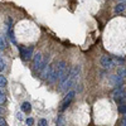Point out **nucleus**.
<instances>
[{
	"label": "nucleus",
	"instance_id": "13",
	"mask_svg": "<svg viewBox=\"0 0 126 126\" xmlns=\"http://www.w3.org/2000/svg\"><path fill=\"white\" fill-rule=\"evenodd\" d=\"M117 76L125 78V77H126V68H122V67L117 68Z\"/></svg>",
	"mask_w": 126,
	"mask_h": 126
},
{
	"label": "nucleus",
	"instance_id": "18",
	"mask_svg": "<svg viewBox=\"0 0 126 126\" xmlns=\"http://www.w3.org/2000/svg\"><path fill=\"white\" fill-rule=\"evenodd\" d=\"M38 126H48V121L46 119H40L38 121Z\"/></svg>",
	"mask_w": 126,
	"mask_h": 126
},
{
	"label": "nucleus",
	"instance_id": "17",
	"mask_svg": "<svg viewBox=\"0 0 126 126\" xmlns=\"http://www.w3.org/2000/svg\"><path fill=\"white\" fill-rule=\"evenodd\" d=\"M119 112L126 115V103L125 105H119Z\"/></svg>",
	"mask_w": 126,
	"mask_h": 126
},
{
	"label": "nucleus",
	"instance_id": "8",
	"mask_svg": "<svg viewBox=\"0 0 126 126\" xmlns=\"http://www.w3.org/2000/svg\"><path fill=\"white\" fill-rule=\"evenodd\" d=\"M110 82H111V85H113L115 87H117V86H121L122 85V77H120V76H112L111 78H110Z\"/></svg>",
	"mask_w": 126,
	"mask_h": 126
},
{
	"label": "nucleus",
	"instance_id": "2",
	"mask_svg": "<svg viewBox=\"0 0 126 126\" xmlns=\"http://www.w3.org/2000/svg\"><path fill=\"white\" fill-rule=\"evenodd\" d=\"M47 67V59L43 58V56H42V53H35L34 58H33V68L34 71L37 72H42L44 68Z\"/></svg>",
	"mask_w": 126,
	"mask_h": 126
},
{
	"label": "nucleus",
	"instance_id": "15",
	"mask_svg": "<svg viewBox=\"0 0 126 126\" xmlns=\"http://www.w3.org/2000/svg\"><path fill=\"white\" fill-rule=\"evenodd\" d=\"M5 67H6V63H5L4 58L0 56V72H3V71L5 69Z\"/></svg>",
	"mask_w": 126,
	"mask_h": 126
},
{
	"label": "nucleus",
	"instance_id": "6",
	"mask_svg": "<svg viewBox=\"0 0 126 126\" xmlns=\"http://www.w3.org/2000/svg\"><path fill=\"white\" fill-rule=\"evenodd\" d=\"M75 94H76L75 91H68V92H67V94L64 96V98H63V102H62V107H61L62 111H64V110L69 106V105H71L72 100L75 98Z\"/></svg>",
	"mask_w": 126,
	"mask_h": 126
},
{
	"label": "nucleus",
	"instance_id": "9",
	"mask_svg": "<svg viewBox=\"0 0 126 126\" xmlns=\"http://www.w3.org/2000/svg\"><path fill=\"white\" fill-rule=\"evenodd\" d=\"M124 92H125V88L122 87V85H121V86H117L116 88L112 91V97H113V100H115V98H117L120 94L124 93Z\"/></svg>",
	"mask_w": 126,
	"mask_h": 126
},
{
	"label": "nucleus",
	"instance_id": "20",
	"mask_svg": "<svg viewBox=\"0 0 126 126\" xmlns=\"http://www.w3.org/2000/svg\"><path fill=\"white\" fill-rule=\"evenodd\" d=\"M25 122H27L28 126H33V125H34V120H33V117H28V119L25 120Z\"/></svg>",
	"mask_w": 126,
	"mask_h": 126
},
{
	"label": "nucleus",
	"instance_id": "26",
	"mask_svg": "<svg viewBox=\"0 0 126 126\" xmlns=\"http://www.w3.org/2000/svg\"><path fill=\"white\" fill-rule=\"evenodd\" d=\"M1 113H3V110H1V109H0V115H1Z\"/></svg>",
	"mask_w": 126,
	"mask_h": 126
},
{
	"label": "nucleus",
	"instance_id": "4",
	"mask_svg": "<svg viewBox=\"0 0 126 126\" xmlns=\"http://www.w3.org/2000/svg\"><path fill=\"white\" fill-rule=\"evenodd\" d=\"M19 53L23 61H28L33 56V48L32 47H24V46H19Z\"/></svg>",
	"mask_w": 126,
	"mask_h": 126
},
{
	"label": "nucleus",
	"instance_id": "19",
	"mask_svg": "<svg viewBox=\"0 0 126 126\" xmlns=\"http://www.w3.org/2000/svg\"><path fill=\"white\" fill-rule=\"evenodd\" d=\"M6 85V78L4 76H0V87H4Z\"/></svg>",
	"mask_w": 126,
	"mask_h": 126
},
{
	"label": "nucleus",
	"instance_id": "12",
	"mask_svg": "<svg viewBox=\"0 0 126 126\" xmlns=\"http://www.w3.org/2000/svg\"><path fill=\"white\" fill-rule=\"evenodd\" d=\"M22 111L23 112H30L32 111V105L29 103V102H23L22 103Z\"/></svg>",
	"mask_w": 126,
	"mask_h": 126
},
{
	"label": "nucleus",
	"instance_id": "11",
	"mask_svg": "<svg viewBox=\"0 0 126 126\" xmlns=\"http://www.w3.org/2000/svg\"><path fill=\"white\" fill-rule=\"evenodd\" d=\"M126 9V4L125 3H120V4H117L116 6H115V13H122L124 10Z\"/></svg>",
	"mask_w": 126,
	"mask_h": 126
},
{
	"label": "nucleus",
	"instance_id": "22",
	"mask_svg": "<svg viewBox=\"0 0 126 126\" xmlns=\"http://www.w3.org/2000/svg\"><path fill=\"white\" fill-rule=\"evenodd\" d=\"M0 126H8L6 122H5V119L1 117V115H0Z\"/></svg>",
	"mask_w": 126,
	"mask_h": 126
},
{
	"label": "nucleus",
	"instance_id": "1",
	"mask_svg": "<svg viewBox=\"0 0 126 126\" xmlns=\"http://www.w3.org/2000/svg\"><path fill=\"white\" fill-rule=\"evenodd\" d=\"M79 73H81V68L78 66L73 67L71 71L67 69V72L59 79V82H61V90L62 91H68V88H72L77 83V81L79 78Z\"/></svg>",
	"mask_w": 126,
	"mask_h": 126
},
{
	"label": "nucleus",
	"instance_id": "3",
	"mask_svg": "<svg viewBox=\"0 0 126 126\" xmlns=\"http://www.w3.org/2000/svg\"><path fill=\"white\" fill-rule=\"evenodd\" d=\"M6 35L14 46H18L16 40H15V35H14V30H13V19L10 16H8L6 19Z\"/></svg>",
	"mask_w": 126,
	"mask_h": 126
},
{
	"label": "nucleus",
	"instance_id": "24",
	"mask_svg": "<svg viewBox=\"0 0 126 126\" xmlns=\"http://www.w3.org/2000/svg\"><path fill=\"white\" fill-rule=\"evenodd\" d=\"M122 126H126V116L122 119Z\"/></svg>",
	"mask_w": 126,
	"mask_h": 126
},
{
	"label": "nucleus",
	"instance_id": "27",
	"mask_svg": "<svg viewBox=\"0 0 126 126\" xmlns=\"http://www.w3.org/2000/svg\"><path fill=\"white\" fill-rule=\"evenodd\" d=\"M120 1H125V0H120Z\"/></svg>",
	"mask_w": 126,
	"mask_h": 126
},
{
	"label": "nucleus",
	"instance_id": "23",
	"mask_svg": "<svg viewBox=\"0 0 126 126\" xmlns=\"http://www.w3.org/2000/svg\"><path fill=\"white\" fill-rule=\"evenodd\" d=\"M116 62H117V63H120V64H124V62H125V61H124V59H119V58H117V59H116Z\"/></svg>",
	"mask_w": 126,
	"mask_h": 126
},
{
	"label": "nucleus",
	"instance_id": "5",
	"mask_svg": "<svg viewBox=\"0 0 126 126\" xmlns=\"http://www.w3.org/2000/svg\"><path fill=\"white\" fill-rule=\"evenodd\" d=\"M67 64L66 62L63 61H59V62H56V75H57V79L59 81L62 78V76L64 75V73L67 72Z\"/></svg>",
	"mask_w": 126,
	"mask_h": 126
},
{
	"label": "nucleus",
	"instance_id": "14",
	"mask_svg": "<svg viewBox=\"0 0 126 126\" xmlns=\"http://www.w3.org/2000/svg\"><path fill=\"white\" fill-rule=\"evenodd\" d=\"M6 102V96H5V93L1 91V88H0V105H4Z\"/></svg>",
	"mask_w": 126,
	"mask_h": 126
},
{
	"label": "nucleus",
	"instance_id": "25",
	"mask_svg": "<svg viewBox=\"0 0 126 126\" xmlns=\"http://www.w3.org/2000/svg\"><path fill=\"white\" fill-rule=\"evenodd\" d=\"M18 120H23L22 119V113H18Z\"/></svg>",
	"mask_w": 126,
	"mask_h": 126
},
{
	"label": "nucleus",
	"instance_id": "7",
	"mask_svg": "<svg viewBox=\"0 0 126 126\" xmlns=\"http://www.w3.org/2000/svg\"><path fill=\"white\" fill-rule=\"evenodd\" d=\"M101 64H102L103 68L110 69V68H112V66H113V61H112V58H110L109 56H103V57L101 58Z\"/></svg>",
	"mask_w": 126,
	"mask_h": 126
},
{
	"label": "nucleus",
	"instance_id": "16",
	"mask_svg": "<svg viewBox=\"0 0 126 126\" xmlns=\"http://www.w3.org/2000/svg\"><path fill=\"white\" fill-rule=\"evenodd\" d=\"M57 126H66V121H64V117L63 116H59L58 120H57Z\"/></svg>",
	"mask_w": 126,
	"mask_h": 126
},
{
	"label": "nucleus",
	"instance_id": "21",
	"mask_svg": "<svg viewBox=\"0 0 126 126\" xmlns=\"http://www.w3.org/2000/svg\"><path fill=\"white\" fill-rule=\"evenodd\" d=\"M4 49H5V43H4L3 38L0 37V50H4Z\"/></svg>",
	"mask_w": 126,
	"mask_h": 126
},
{
	"label": "nucleus",
	"instance_id": "10",
	"mask_svg": "<svg viewBox=\"0 0 126 126\" xmlns=\"http://www.w3.org/2000/svg\"><path fill=\"white\" fill-rule=\"evenodd\" d=\"M115 101H116L117 105H125L126 103V92L121 93L117 98H115Z\"/></svg>",
	"mask_w": 126,
	"mask_h": 126
}]
</instances>
